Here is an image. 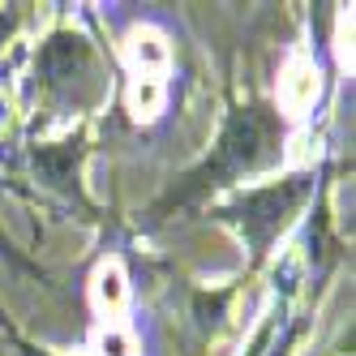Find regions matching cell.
I'll use <instances>...</instances> for the list:
<instances>
[{
    "label": "cell",
    "mask_w": 356,
    "mask_h": 356,
    "mask_svg": "<svg viewBox=\"0 0 356 356\" xmlns=\"http://www.w3.org/2000/svg\"><path fill=\"white\" fill-rule=\"evenodd\" d=\"M168 65H172V52H168V43L159 31H134L129 39V73H134V82H129V108L138 120H150V116H159L163 108V78H168Z\"/></svg>",
    "instance_id": "1"
},
{
    "label": "cell",
    "mask_w": 356,
    "mask_h": 356,
    "mask_svg": "<svg viewBox=\"0 0 356 356\" xmlns=\"http://www.w3.org/2000/svg\"><path fill=\"white\" fill-rule=\"evenodd\" d=\"M318 99V69L309 60H292L284 82H279V104H284L288 116H300Z\"/></svg>",
    "instance_id": "2"
},
{
    "label": "cell",
    "mask_w": 356,
    "mask_h": 356,
    "mask_svg": "<svg viewBox=\"0 0 356 356\" xmlns=\"http://www.w3.org/2000/svg\"><path fill=\"white\" fill-rule=\"evenodd\" d=\"M266 124L258 120V116H241L236 124H232V134H227V155H236V159H245V163H253L262 155V146H266Z\"/></svg>",
    "instance_id": "3"
},
{
    "label": "cell",
    "mask_w": 356,
    "mask_h": 356,
    "mask_svg": "<svg viewBox=\"0 0 356 356\" xmlns=\"http://www.w3.org/2000/svg\"><path fill=\"white\" fill-rule=\"evenodd\" d=\"M95 300H99V305H112V309H120V300H124V275H120L116 262L95 275Z\"/></svg>",
    "instance_id": "4"
}]
</instances>
